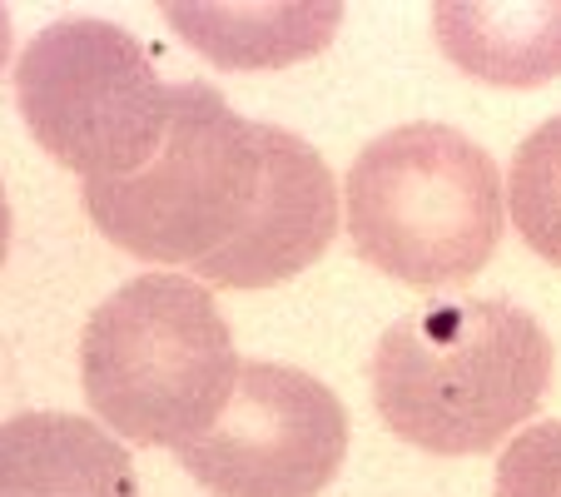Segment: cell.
<instances>
[{"mask_svg": "<svg viewBox=\"0 0 561 497\" xmlns=\"http://www.w3.org/2000/svg\"><path fill=\"white\" fill-rule=\"evenodd\" d=\"M95 229L149 264H184L214 289H268L323 259L339 184L294 129L233 115L204 80L174 86V120L139 174L85 184Z\"/></svg>", "mask_w": 561, "mask_h": 497, "instance_id": "obj_1", "label": "cell"}, {"mask_svg": "<svg viewBox=\"0 0 561 497\" xmlns=\"http://www.w3.org/2000/svg\"><path fill=\"white\" fill-rule=\"evenodd\" d=\"M551 339L507 298H443L388 324L373 353V403L403 443L437 458L497 448L541 408Z\"/></svg>", "mask_w": 561, "mask_h": 497, "instance_id": "obj_2", "label": "cell"}, {"mask_svg": "<svg viewBox=\"0 0 561 497\" xmlns=\"http://www.w3.org/2000/svg\"><path fill=\"white\" fill-rule=\"evenodd\" d=\"M244 363L214 294L184 274H139L90 314L80 383L105 428L139 448H194L229 408Z\"/></svg>", "mask_w": 561, "mask_h": 497, "instance_id": "obj_3", "label": "cell"}, {"mask_svg": "<svg viewBox=\"0 0 561 497\" xmlns=\"http://www.w3.org/2000/svg\"><path fill=\"white\" fill-rule=\"evenodd\" d=\"M353 249L417 289L462 284L497 255L502 174L482 145L453 125L388 129L348 170Z\"/></svg>", "mask_w": 561, "mask_h": 497, "instance_id": "obj_4", "label": "cell"}, {"mask_svg": "<svg viewBox=\"0 0 561 497\" xmlns=\"http://www.w3.org/2000/svg\"><path fill=\"white\" fill-rule=\"evenodd\" d=\"M15 105L35 145L80 174V184H115L159 155L174 86L159 80L149 50L115 21L70 15L25 45Z\"/></svg>", "mask_w": 561, "mask_h": 497, "instance_id": "obj_5", "label": "cell"}, {"mask_svg": "<svg viewBox=\"0 0 561 497\" xmlns=\"http://www.w3.org/2000/svg\"><path fill=\"white\" fill-rule=\"evenodd\" d=\"M348 453L339 393L288 363H244L219 423L184 448V467L214 497H318Z\"/></svg>", "mask_w": 561, "mask_h": 497, "instance_id": "obj_6", "label": "cell"}, {"mask_svg": "<svg viewBox=\"0 0 561 497\" xmlns=\"http://www.w3.org/2000/svg\"><path fill=\"white\" fill-rule=\"evenodd\" d=\"M0 497H139V483L110 428L75 413H15L0 423Z\"/></svg>", "mask_w": 561, "mask_h": 497, "instance_id": "obj_7", "label": "cell"}, {"mask_svg": "<svg viewBox=\"0 0 561 497\" xmlns=\"http://www.w3.org/2000/svg\"><path fill=\"white\" fill-rule=\"evenodd\" d=\"M433 35L443 55L482 86H547L561 75V0L531 5H437Z\"/></svg>", "mask_w": 561, "mask_h": 497, "instance_id": "obj_8", "label": "cell"}, {"mask_svg": "<svg viewBox=\"0 0 561 497\" xmlns=\"http://www.w3.org/2000/svg\"><path fill=\"white\" fill-rule=\"evenodd\" d=\"M164 21L224 70H278L323 50L343 5H164Z\"/></svg>", "mask_w": 561, "mask_h": 497, "instance_id": "obj_9", "label": "cell"}, {"mask_svg": "<svg viewBox=\"0 0 561 497\" xmlns=\"http://www.w3.org/2000/svg\"><path fill=\"white\" fill-rule=\"evenodd\" d=\"M507 204L527 249L561 264V115L541 120L512 155Z\"/></svg>", "mask_w": 561, "mask_h": 497, "instance_id": "obj_10", "label": "cell"}, {"mask_svg": "<svg viewBox=\"0 0 561 497\" xmlns=\"http://www.w3.org/2000/svg\"><path fill=\"white\" fill-rule=\"evenodd\" d=\"M497 497H561V423L512 438L497 463Z\"/></svg>", "mask_w": 561, "mask_h": 497, "instance_id": "obj_11", "label": "cell"}, {"mask_svg": "<svg viewBox=\"0 0 561 497\" xmlns=\"http://www.w3.org/2000/svg\"><path fill=\"white\" fill-rule=\"evenodd\" d=\"M5 249H11V200H5V184H0V264H5Z\"/></svg>", "mask_w": 561, "mask_h": 497, "instance_id": "obj_12", "label": "cell"}, {"mask_svg": "<svg viewBox=\"0 0 561 497\" xmlns=\"http://www.w3.org/2000/svg\"><path fill=\"white\" fill-rule=\"evenodd\" d=\"M5 60H11V15L0 5V70H5Z\"/></svg>", "mask_w": 561, "mask_h": 497, "instance_id": "obj_13", "label": "cell"}]
</instances>
